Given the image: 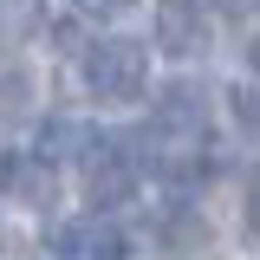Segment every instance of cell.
<instances>
[{"label":"cell","mask_w":260,"mask_h":260,"mask_svg":"<svg viewBox=\"0 0 260 260\" xmlns=\"http://www.w3.org/2000/svg\"><path fill=\"white\" fill-rule=\"evenodd\" d=\"M234 117H241L247 130H260V91H241V98H234Z\"/></svg>","instance_id":"9c48e42d"},{"label":"cell","mask_w":260,"mask_h":260,"mask_svg":"<svg viewBox=\"0 0 260 260\" xmlns=\"http://www.w3.org/2000/svg\"><path fill=\"white\" fill-rule=\"evenodd\" d=\"M156 130L162 137H202L208 130V98H202V85H169L156 98Z\"/></svg>","instance_id":"5b68a950"},{"label":"cell","mask_w":260,"mask_h":260,"mask_svg":"<svg viewBox=\"0 0 260 260\" xmlns=\"http://www.w3.org/2000/svg\"><path fill=\"white\" fill-rule=\"evenodd\" d=\"M98 150H104V130L85 124V117H46L39 124V162H78V169H91Z\"/></svg>","instance_id":"3957f363"},{"label":"cell","mask_w":260,"mask_h":260,"mask_svg":"<svg viewBox=\"0 0 260 260\" xmlns=\"http://www.w3.org/2000/svg\"><path fill=\"white\" fill-rule=\"evenodd\" d=\"M202 234H208V221H202L195 208H182V202H169V208L156 215V247H162V260L202 254Z\"/></svg>","instance_id":"8992f818"},{"label":"cell","mask_w":260,"mask_h":260,"mask_svg":"<svg viewBox=\"0 0 260 260\" xmlns=\"http://www.w3.org/2000/svg\"><path fill=\"white\" fill-rule=\"evenodd\" d=\"M111 7H124V0H111Z\"/></svg>","instance_id":"7c38bea8"},{"label":"cell","mask_w":260,"mask_h":260,"mask_svg":"<svg viewBox=\"0 0 260 260\" xmlns=\"http://www.w3.org/2000/svg\"><path fill=\"white\" fill-rule=\"evenodd\" d=\"M215 7H221V13H234V20H241V13H254L260 0H215Z\"/></svg>","instance_id":"30bf717a"},{"label":"cell","mask_w":260,"mask_h":260,"mask_svg":"<svg viewBox=\"0 0 260 260\" xmlns=\"http://www.w3.org/2000/svg\"><path fill=\"white\" fill-rule=\"evenodd\" d=\"M241 221H247V234L260 241V169L247 176V189H241Z\"/></svg>","instance_id":"ba28073f"},{"label":"cell","mask_w":260,"mask_h":260,"mask_svg":"<svg viewBox=\"0 0 260 260\" xmlns=\"http://www.w3.org/2000/svg\"><path fill=\"white\" fill-rule=\"evenodd\" d=\"M46 169H52V162H32V169H20V182H13L32 208H52V176H46Z\"/></svg>","instance_id":"52a82bcc"},{"label":"cell","mask_w":260,"mask_h":260,"mask_svg":"<svg viewBox=\"0 0 260 260\" xmlns=\"http://www.w3.org/2000/svg\"><path fill=\"white\" fill-rule=\"evenodd\" d=\"M247 65H254V72H260V39H247Z\"/></svg>","instance_id":"8fae6325"},{"label":"cell","mask_w":260,"mask_h":260,"mask_svg":"<svg viewBox=\"0 0 260 260\" xmlns=\"http://www.w3.org/2000/svg\"><path fill=\"white\" fill-rule=\"evenodd\" d=\"M52 260H130V234L104 215L65 221V228H52Z\"/></svg>","instance_id":"7a4b0ae2"},{"label":"cell","mask_w":260,"mask_h":260,"mask_svg":"<svg viewBox=\"0 0 260 260\" xmlns=\"http://www.w3.org/2000/svg\"><path fill=\"white\" fill-rule=\"evenodd\" d=\"M78 72H85V91L104 98V104H137L150 91V59L130 39H91L78 52Z\"/></svg>","instance_id":"6da1fadb"},{"label":"cell","mask_w":260,"mask_h":260,"mask_svg":"<svg viewBox=\"0 0 260 260\" xmlns=\"http://www.w3.org/2000/svg\"><path fill=\"white\" fill-rule=\"evenodd\" d=\"M156 46L169 59H195V52L208 46V26H202V7H195V0H169L156 13Z\"/></svg>","instance_id":"277c9868"}]
</instances>
